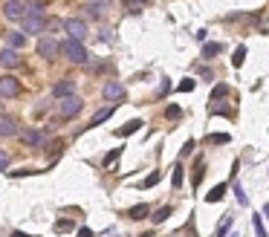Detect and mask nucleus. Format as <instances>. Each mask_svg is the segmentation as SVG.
<instances>
[{"mask_svg":"<svg viewBox=\"0 0 269 237\" xmlns=\"http://www.w3.org/2000/svg\"><path fill=\"white\" fill-rule=\"evenodd\" d=\"M6 165H9V153H6V150H0V171H3Z\"/></svg>","mask_w":269,"mask_h":237,"instance_id":"34","label":"nucleus"},{"mask_svg":"<svg viewBox=\"0 0 269 237\" xmlns=\"http://www.w3.org/2000/svg\"><path fill=\"white\" fill-rule=\"evenodd\" d=\"M20 139H23V145H29V148H41L46 142V136L41 130H35V127H23V130H20Z\"/></svg>","mask_w":269,"mask_h":237,"instance_id":"6","label":"nucleus"},{"mask_svg":"<svg viewBox=\"0 0 269 237\" xmlns=\"http://www.w3.org/2000/svg\"><path fill=\"white\" fill-rule=\"evenodd\" d=\"M191 90H194V78H185L179 84V93H191Z\"/></svg>","mask_w":269,"mask_h":237,"instance_id":"28","label":"nucleus"},{"mask_svg":"<svg viewBox=\"0 0 269 237\" xmlns=\"http://www.w3.org/2000/svg\"><path fill=\"white\" fill-rule=\"evenodd\" d=\"M90 3H96V6H107L110 0H90Z\"/></svg>","mask_w":269,"mask_h":237,"instance_id":"40","label":"nucleus"},{"mask_svg":"<svg viewBox=\"0 0 269 237\" xmlns=\"http://www.w3.org/2000/svg\"><path fill=\"white\" fill-rule=\"evenodd\" d=\"M217 52H223V44H206L203 46V58H214Z\"/></svg>","mask_w":269,"mask_h":237,"instance_id":"21","label":"nucleus"},{"mask_svg":"<svg viewBox=\"0 0 269 237\" xmlns=\"http://www.w3.org/2000/svg\"><path fill=\"white\" fill-rule=\"evenodd\" d=\"M263 214H266V220H269V202H266V205H263Z\"/></svg>","mask_w":269,"mask_h":237,"instance_id":"42","label":"nucleus"},{"mask_svg":"<svg viewBox=\"0 0 269 237\" xmlns=\"http://www.w3.org/2000/svg\"><path fill=\"white\" fill-rule=\"evenodd\" d=\"M78 237H93V231L90 228H78Z\"/></svg>","mask_w":269,"mask_h":237,"instance_id":"39","label":"nucleus"},{"mask_svg":"<svg viewBox=\"0 0 269 237\" xmlns=\"http://www.w3.org/2000/svg\"><path fill=\"white\" fill-rule=\"evenodd\" d=\"M234 197H237V202H240V205H246V202H249V200H246V194H243V188H240V185H234Z\"/></svg>","mask_w":269,"mask_h":237,"instance_id":"29","label":"nucleus"},{"mask_svg":"<svg viewBox=\"0 0 269 237\" xmlns=\"http://www.w3.org/2000/svg\"><path fill=\"white\" fill-rule=\"evenodd\" d=\"M148 214H151V208H148L145 202H139V205H133V208L127 211V217H130V220H145Z\"/></svg>","mask_w":269,"mask_h":237,"instance_id":"15","label":"nucleus"},{"mask_svg":"<svg viewBox=\"0 0 269 237\" xmlns=\"http://www.w3.org/2000/svg\"><path fill=\"white\" fill-rule=\"evenodd\" d=\"M61 52L70 64H84L87 61V49H84V44H81V41H72V38H67V41L61 44Z\"/></svg>","mask_w":269,"mask_h":237,"instance_id":"1","label":"nucleus"},{"mask_svg":"<svg viewBox=\"0 0 269 237\" xmlns=\"http://www.w3.org/2000/svg\"><path fill=\"white\" fill-rule=\"evenodd\" d=\"M171 211H174V208H171V205H162V208H156V211H153V223H165V220H168L171 217Z\"/></svg>","mask_w":269,"mask_h":237,"instance_id":"18","label":"nucleus"},{"mask_svg":"<svg viewBox=\"0 0 269 237\" xmlns=\"http://www.w3.org/2000/svg\"><path fill=\"white\" fill-rule=\"evenodd\" d=\"M58 52H61V44H55L52 38H41L38 41V55L41 58H55Z\"/></svg>","mask_w":269,"mask_h":237,"instance_id":"7","label":"nucleus"},{"mask_svg":"<svg viewBox=\"0 0 269 237\" xmlns=\"http://www.w3.org/2000/svg\"><path fill=\"white\" fill-rule=\"evenodd\" d=\"M41 35V32H46V20L44 18H26L23 20V35Z\"/></svg>","mask_w":269,"mask_h":237,"instance_id":"9","label":"nucleus"},{"mask_svg":"<svg viewBox=\"0 0 269 237\" xmlns=\"http://www.w3.org/2000/svg\"><path fill=\"white\" fill-rule=\"evenodd\" d=\"M139 127H142V122H139V119H133V122H127L125 127H119V130H116V136H122V139H125V136H130V133H136V130H139Z\"/></svg>","mask_w":269,"mask_h":237,"instance_id":"16","label":"nucleus"},{"mask_svg":"<svg viewBox=\"0 0 269 237\" xmlns=\"http://www.w3.org/2000/svg\"><path fill=\"white\" fill-rule=\"evenodd\" d=\"M119 153H122V150H110V153H107V156H104V165H110V162H113V159H119Z\"/></svg>","mask_w":269,"mask_h":237,"instance_id":"32","label":"nucleus"},{"mask_svg":"<svg viewBox=\"0 0 269 237\" xmlns=\"http://www.w3.org/2000/svg\"><path fill=\"white\" fill-rule=\"evenodd\" d=\"M243 58H246V46H237L234 55H232V64L234 67H243Z\"/></svg>","mask_w":269,"mask_h":237,"instance_id":"22","label":"nucleus"},{"mask_svg":"<svg viewBox=\"0 0 269 237\" xmlns=\"http://www.w3.org/2000/svg\"><path fill=\"white\" fill-rule=\"evenodd\" d=\"M101 96L116 104V101H122V98H125V87H122L119 81H107V84H104V90H101Z\"/></svg>","mask_w":269,"mask_h":237,"instance_id":"8","label":"nucleus"},{"mask_svg":"<svg viewBox=\"0 0 269 237\" xmlns=\"http://www.w3.org/2000/svg\"><path fill=\"white\" fill-rule=\"evenodd\" d=\"M12 237H32V234H26V231H15Z\"/></svg>","mask_w":269,"mask_h":237,"instance_id":"41","label":"nucleus"},{"mask_svg":"<svg viewBox=\"0 0 269 237\" xmlns=\"http://www.w3.org/2000/svg\"><path fill=\"white\" fill-rule=\"evenodd\" d=\"M64 29H67V38H72V41H84L87 38V23L78 18H67L64 20Z\"/></svg>","mask_w":269,"mask_h":237,"instance_id":"2","label":"nucleus"},{"mask_svg":"<svg viewBox=\"0 0 269 237\" xmlns=\"http://www.w3.org/2000/svg\"><path fill=\"white\" fill-rule=\"evenodd\" d=\"M0 64H3V67H9V70H15V67H20V55L6 46V49L0 52Z\"/></svg>","mask_w":269,"mask_h":237,"instance_id":"10","label":"nucleus"},{"mask_svg":"<svg viewBox=\"0 0 269 237\" xmlns=\"http://www.w3.org/2000/svg\"><path fill=\"white\" fill-rule=\"evenodd\" d=\"M18 133V124L9 116H0V136H15Z\"/></svg>","mask_w":269,"mask_h":237,"instance_id":"12","label":"nucleus"},{"mask_svg":"<svg viewBox=\"0 0 269 237\" xmlns=\"http://www.w3.org/2000/svg\"><path fill=\"white\" fill-rule=\"evenodd\" d=\"M81 107H84V101H81L78 96H67V98H61L58 110H61L64 119H72V116H78V113H81Z\"/></svg>","mask_w":269,"mask_h":237,"instance_id":"3","label":"nucleus"},{"mask_svg":"<svg viewBox=\"0 0 269 237\" xmlns=\"http://www.w3.org/2000/svg\"><path fill=\"white\" fill-rule=\"evenodd\" d=\"M72 90H75V84H72V81H58V84H55V87H52V96H55V98H67V96H75Z\"/></svg>","mask_w":269,"mask_h":237,"instance_id":"11","label":"nucleus"},{"mask_svg":"<svg viewBox=\"0 0 269 237\" xmlns=\"http://www.w3.org/2000/svg\"><path fill=\"white\" fill-rule=\"evenodd\" d=\"M252 226H255V234H258V237H269L266 228H263V223H260V214H255V217H252Z\"/></svg>","mask_w":269,"mask_h":237,"instance_id":"23","label":"nucleus"},{"mask_svg":"<svg viewBox=\"0 0 269 237\" xmlns=\"http://www.w3.org/2000/svg\"><path fill=\"white\" fill-rule=\"evenodd\" d=\"M168 90H171V81H162V84H159V96H165Z\"/></svg>","mask_w":269,"mask_h":237,"instance_id":"38","label":"nucleus"},{"mask_svg":"<svg viewBox=\"0 0 269 237\" xmlns=\"http://www.w3.org/2000/svg\"><path fill=\"white\" fill-rule=\"evenodd\" d=\"M206 142L208 145H226V142H229V133H208Z\"/></svg>","mask_w":269,"mask_h":237,"instance_id":"20","label":"nucleus"},{"mask_svg":"<svg viewBox=\"0 0 269 237\" xmlns=\"http://www.w3.org/2000/svg\"><path fill=\"white\" fill-rule=\"evenodd\" d=\"M156 182H159V174L153 171V174H151V176H148V179L142 182V188H151V185H156Z\"/></svg>","mask_w":269,"mask_h":237,"instance_id":"30","label":"nucleus"},{"mask_svg":"<svg viewBox=\"0 0 269 237\" xmlns=\"http://www.w3.org/2000/svg\"><path fill=\"white\" fill-rule=\"evenodd\" d=\"M165 116H168V119H179V107H168V110H165Z\"/></svg>","mask_w":269,"mask_h":237,"instance_id":"35","label":"nucleus"},{"mask_svg":"<svg viewBox=\"0 0 269 237\" xmlns=\"http://www.w3.org/2000/svg\"><path fill=\"white\" fill-rule=\"evenodd\" d=\"M139 3H148V0H139Z\"/></svg>","mask_w":269,"mask_h":237,"instance_id":"43","label":"nucleus"},{"mask_svg":"<svg viewBox=\"0 0 269 237\" xmlns=\"http://www.w3.org/2000/svg\"><path fill=\"white\" fill-rule=\"evenodd\" d=\"M223 96H229V87L226 84H217L214 93H211V101H217V98H223Z\"/></svg>","mask_w":269,"mask_h":237,"instance_id":"24","label":"nucleus"},{"mask_svg":"<svg viewBox=\"0 0 269 237\" xmlns=\"http://www.w3.org/2000/svg\"><path fill=\"white\" fill-rule=\"evenodd\" d=\"M3 15L9 20H26V15H29V6H23L20 0H9L6 6H3Z\"/></svg>","mask_w":269,"mask_h":237,"instance_id":"4","label":"nucleus"},{"mask_svg":"<svg viewBox=\"0 0 269 237\" xmlns=\"http://www.w3.org/2000/svg\"><path fill=\"white\" fill-rule=\"evenodd\" d=\"M191 148H194V142H185V145H182V153H179V156H189V153H191Z\"/></svg>","mask_w":269,"mask_h":237,"instance_id":"36","label":"nucleus"},{"mask_svg":"<svg viewBox=\"0 0 269 237\" xmlns=\"http://www.w3.org/2000/svg\"><path fill=\"white\" fill-rule=\"evenodd\" d=\"M110 116H113V104H110V107H104V110H99V113H96L93 119H90V124H84V130H87V127H96V124H101V122H107Z\"/></svg>","mask_w":269,"mask_h":237,"instance_id":"13","label":"nucleus"},{"mask_svg":"<svg viewBox=\"0 0 269 237\" xmlns=\"http://www.w3.org/2000/svg\"><path fill=\"white\" fill-rule=\"evenodd\" d=\"M223 194H226V185H214V188L206 194V202H220L223 200Z\"/></svg>","mask_w":269,"mask_h":237,"instance_id":"17","label":"nucleus"},{"mask_svg":"<svg viewBox=\"0 0 269 237\" xmlns=\"http://www.w3.org/2000/svg\"><path fill=\"white\" fill-rule=\"evenodd\" d=\"M20 96V81L12 78V75H3L0 78V98H15Z\"/></svg>","mask_w":269,"mask_h":237,"instance_id":"5","label":"nucleus"},{"mask_svg":"<svg viewBox=\"0 0 269 237\" xmlns=\"http://www.w3.org/2000/svg\"><path fill=\"white\" fill-rule=\"evenodd\" d=\"M29 174H38V171H32V168H26V171H12V176H29Z\"/></svg>","mask_w":269,"mask_h":237,"instance_id":"37","label":"nucleus"},{"mask_svg":"<svg viewBox=\"0 0 269 237\" xmlns=\"http://www.w3.org/2000/svg\"><path fill=\"white\" fill-rule=\"evenodd\" d=\"M203 179V159H197V171H194V185H200Z\"/></svg>","mask_w":269,"mask_h":237,"instance_id":"31","label":"nucleus"},{"mask_svg":"<svg viewBox=\"0 0 269 237\" xmlns=\"http://www.w3.org/2000/svg\"><path fill=\"white\" fill-rule=\"evenodd\" d=\"M81 9H84V15H87V18H93V20L101 18V6H96V3H87V6H81Z\"/></svg>","mask_w":269,"mask_h":237,"instance_id":"19","label":"nucleus"},{"mask_svg":"<svg viewBox=\"0 0 269 237\" xmlns=\"http://www.w3.org/2000/svg\"><path fill=\"white\" fill-rule=\"evenodd\" d=\"M171 182H174V188H179V185H182V165L174 168V176H171Z\"/></svg>","mask_w":269,"mask_h":237,"instance_id":"26","label":"nucleus"},{"mask_svg":"<svg viewBox=\"0 0 269 237\" xmlns=\"http://www.w3.org/2000/svg\"><path fill=\"white\" fill-rule=\"evenodd\" d=\"M127 12H130V15H139V3H136V0H127Z\"/></svg>","mask_w":269,"mask_h":237,"instance_id":"33","label":"nucleus"},{"mask_svg":"<svg viewBox=\"0 0 269 237\" xmlns=\"http://www.w3.org/2000/svg\"><path fill=\"white\" fill-rule=\"evenodd\" d=\"M26 44V35L23 32H6V46L9 49H18V46Z\"/></svg>","mask_w":269,"mask_h":237,"instance_id":"14","label":"nucleus"},{"mask_svg":"<svg viewBox=\"0 0 269 237\" xmlns=\"http://www.w3.org/2000/svg\"><path fill=\"white\" fill-rule=\"evenodd\" d=\"M72 226H75L72 220H58V223H55V231H70Z\"/></svg>","mask_w":269,"mask_h":237,"instance_id":"27","label":"nucleus"},{"mask_svg":"<svg viewBox=\"0 0 269 237\" xmlns=\"http://www.w3.org/2000/svg\"><path fill=\"white\" fill-rule=\"evenodd\" d=\"M229 226H232V214H226L223 223H220V228H217V237H223L226 231H229Z\"/></svg>","mask_w":269,"mask_h":237,"instance_id":"25","label":"nucleus"}]
</instances>
